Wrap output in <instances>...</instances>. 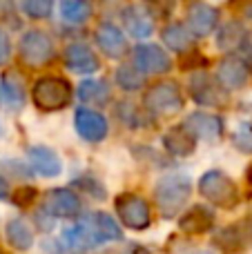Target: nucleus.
<instances>
[{"instance_id":"1","label":"nucleus","mask_w":252,"mask_h":254,"mask_svg":"<svg viewBox=\"0 0 252 254\" xmlns=\"http://www.w3.org/2000/svg\"><path fill=\"white\" fill-rule=\"evenodd\" d=\"M63 237L69 248L87 250V248H96L101 243L121 241L123 232H121V225L114 221V216L105 214V212H94V214L83 216L74 228H67Z\"/></svg>"},{"instance_id":"35","label":"nucleus","mask_w":252,"mask_h":254,"mask_svg":"<svg viewBox=\"0 0 252 254\" xmlns=\"http://www.w3.org/2000/svg\"><path fill=\"white\" fill-rule=\"evenodd\" d=\"M246 179H248V183L252 185V163H250V167H248V172H246Z\"/></svg>"},{"instance_id":"3","label":"nucleus","mask_w":252,"mask_h":254,"mask_svg":"<svg viewBox=\"0 0 252 254\" xmlns=\"http://www.w3.org/2000/svg\"><path fill=\"white\" fill-rule=\"evenodd\" d=\"M31 96L38 110L43 112H58L65 110L71 103L74 89H71L69 80L63 76H43L34 83L31 87Z\"/></svg>"},{"instance_id":"5","label":"nucleus","mask_w":252,"mask_h":254,"mask_svg":"<svg viewBox=\"0 0 252 254\" xmlns=\"http://www.w3.org/2000/svg\"><path fill=\"white\" fill-rule=\"evenodd\" d=\"M143 105L154 116L170 119L183 110V92L174 80H163V83H156L147 89Z\"/></svg>"},{"instance_id":"28","label":"nucleus","mask_w":252,"mask_h":254,"mask_svg":"<svg viewBox=\"0 0 252 254\" xmlns=\"http://www.w3.org/2000/svg\"><path fill=\"white\" fill-rule=\"evenodd\" d=\"M116 83L125 92H138L143 87V74H138L134 67H119L116 69Z\"/></svg>"},{"instance_id":"29","label":"nucleus","mask_w":252,"mask_h":254,"mask_svg":"<svg viewBox=\"0 0 252 254\" xmlns=\"http://www.w3.org/2000/svg\"><path fill=\"white\" fill-rule=\"evenodd\" d=\"M232 143L244 154H252V123H241L232 134Z\"/></svg>"},{"instance_id":"2","label":"nucleus","mask_w":252,"mask_h":254,"mask_svg":"<svg viewBox=\"0 0 252 254\" xmlns=\"http://www.w3.org/2000/svg\"><path fill=\"white\" fill-rule=\"evenodd\" d=\"M192 192V181L188 174H165L159 179L154 188V198L161 214L165 219H172L181 212V207L188 203Z\"/></svg>"},{"instance_id":"12","label":"nucleus","mask_w":252,"mask_h":254,"mask_svg":"<svg viewBox=\"0 0 252 254\" xmlns=\"http://www.w3.org/2000/svg\"><path fill=\"white\" fill-rule=\"evenodd\" d=\"M219 22V9L208 2H194L188 9V25L192 36H208Z\"/></svg>"},{"instance_id":"4","label":"nucleus","mask_w":252,"mask_h":254,"mask_svg":"<svg viewBox=\"0 0 252 254\" xmlns=\"http://www.w3.org/2000/svg\"><path fill=\"white\" fill-rule=\"evenodd\" d=\"M199 194L203 198H208L210 203H214L217 207L230 210L239 203V188L228 174L219 170L205 172L199 179Z\"/></svg>"},{"instance_id":"26","label":"nucleus","mask_w":252,"mask_h":254,"mask_svg":"<svg viewBox=\"0 0 252 254\" xmlns=\"http://www.w3.org/2000/svg\"><path fill=\"white\" fill-rule=\"evenodd\" d=\"M58 9H61V16L67 22H74V25H80L92 16V4L85 2V0H63Z\"/></svg>"},{"instance_id":"30","label":"nucleus","mask_w":252,"mask_h":254,"mask_svg":"<svg viewBox=\"0 0 252 254\" xmlns=\"http://www.w3.org/2000/svg\"><path fill=\"white\" fill-rule=\"evenodd\" d=\"M20 9L29 18H49L54 4L49 2V0H25V2L20 4Z\"/></svg>"},{"instance_id":"8","label":"nucleus","mask_w":252,"mask_h":254,"mask_svg":"<svg viewBox=\"0 0 252 254\" xmlns=\"http://www.w3.org/2000/svg\"><path fill=\"white\" fill-rule=\"evenodd\" d=\"M134 69L138 74H165L172 69V58L159 45L141 43L134 49Z\"/></svg>"},{"instance_id":"36","label":"nucleus","mask_w":252,"mask_h":254,"mask_svg":"<svg viewBox=\"0 0 252 254\" xmlns=\"http://www.w3.org/2000/svg\"><path fill=\"white\" fill-rule=\"evenodd\" d=\"M194 254H210V252H194Z\"/></svg>"},{"instance_id":"34","label":"nucleus","mask_w":252,"mask_h":254,"mask_svg":"<svg viewBox=\"0 0 252 254\" xmlns=\"http://www.w3.org/2000/svg\"><path fill=\"white\" fill-rule=\"evenodd\" d=\"M244 18H248V20L252 22V4H248V7H244Z\"/></svg>"},{"instance_id":"16","label":"nucleus","mask_w":252,"mask_h":254,"mask_svg":"<svg viewBox=\"0 0 252 254\" xmlns=\"http://www.w3.org/2000/svg\"><path fill=\"white\" fill-rule=\"evenodd\" d=\"M65 65L74 74H94L101 67V63L85 43H74L65 49Z\"/></svg>"},{"instance_id":"22","label":"nucleus","mask_w":252,"mask_h":254,"mask_svg":"<svg viewBox=\"0 0 252 254\" xmlns=\"http://www.w3.org/2000/svg\"><path fill=\"white\" fill-rule=\"evenodd\" d=\"M194 136L186 127H172L163 134V147L174 156H190L194 152Z\"/></svg>"},{"instance_id":"19","label":"nucleus","mask_w":252,"mask_h":254,"mask_svg":"<svg viewBox=\"0 0 252 254\" xmlns=\"http://www.w3.org/2000/svg\"><path fill=\"white\" fill-rule=\"evenodd\" d=\"M47 210L52 212V216L69 219V216H76L80 212V201L71 190L58 188L47 194Z\"/></svg>"},{"instance_id":"27","label":"nucleus","mask_w":252,"mask_h":254,"mask_svg":"<svg viewBox=\"0 0 252 254\" xmlns=\"http://www.w3.org/2000/svg\"><path fill=\"white\" fill-rule=\"evenodd\" d=\"M0 92H2V96L7 98L9 103H11L13 107L22 105V101H25V89H22V80L20 76L16 74H4L2 80H0Z\"/></svg>"},{"instance_id":"32","label":"nucleus","mask_w":252,"mask_h":254,"mask_svg":"<svg viewBox=\"0 0 252 254\" xmlns=\"http://www.w3.org/2000/svg\"><path fill=\"white\" fill-rule=\"evenodd\" d=\"M9 58H11V40H9V36L0 29V67L7 65Z\"/></svg>"},{"instance_id":"6","label":"nucleus","mask_w":252,"mask_h":254,"mask_svg":"<svg viewBox=\"0 0 252 254\" xmlns=\"http://www.w3.org/2000/svg\"><path fill=\"white\" fill-rule=\"evenodd\" d=\"M18 52H20V61L29 67L47 65L56 54L54 52V40L40 29L25 31V36L20 38V45H18Z\"/></svg>"},{"instance_id":"18","label":"nucleus","mask_w":252,"mask_h":254,"mask_svg":"<svg viewBox=\"0 0 252 254\" xmlns=\"http://www.w3.org/2000/svg\"><path fill=\"white\" fill-rule=\"evenodd\" d=\"M214 212L205 205H194L179 219V228L186 234H205L214 228Z\"/></svg>"},{"instance_id":"21","label":"nucleus","mask_w":252,"mask_h":254,"mask_svg":"<svg viewBox=\"0 0 252 254\" xmlns=\"http://www.w3.org/2000/svg\"><path fill=\"white\" fill-rule=\"evenodd\" d=\"M4 234H7V241L13 250L25 252L34 246V230H31L29 223H27L25 219H20V216H13V219L7 221Z\"/></svg>"},{"instance_id":"15","label":"nucleus","mask_w":252,"mask_h":254,"mask_svg":"<svg viewBox=\"0 0 252 254\" xmlns=\"http://www.w3.org/2000/svg\"><path fill=\"white\" fill-rule=\"evenodd\" d=\"M190 94L196 105H203V107H212L223 103V94L219 89V85L205 71H196L190 78Z\"/></svg>"},{"instance_id":"23","label":"nucleus","mask_w":252,"mask_h":254,"mask_svg":"<svg viewBox=\"0 0 252 254\" xmlns=\"http://www.w3.org/2000/svg\"><path fill=\"white\" fill-rule=\"evenodd\" d=\"M78 98L83 103H87V105L103 107L107 101H110V87H107L105 80L87 78L78 85Z\"/></svg>"},{"instance_id":"10","label":"nucleus","mask_w":252,"mask_h":254,"mask_svg":"<svg viewBox=\"0 0 252 254\" xmlns=\"http://www.w3.org/2000/svg\"><path fill=\"white\" fill-rule=\"evenodd\" d=\"M221 250L226 252H241L252 243V219H244L235 225H228L226 230L217 234L214 239Z\"/></svg>"},{"instance_id":"25","label":"nucleus","mask_w":252,"mask_h":254,"mask_svg":"<svg viewBox=\"0 0 252 254\" xmlns=\"http://www.w3.org/2000/svg\"><path fill=\"white\" fill-rule=\"evenodd\" d=\"M246 38V29L241 22H228V25L221 27V31L217 34V47L221 49V52H232V49H237L241 43H244Z\"/></svg>"},{"instance_id":"11","label":"nucleus","mask_w":252,"mask_h":254,"mask_svg":"<svg viewBox=\"0 0 252 254\" xmlns=\"http://www.w3.org/2000/svg\"><path fill=\"white\" fill-rule=\"evenodd\" d=\"M186 127L192 136L201 140H217L223 131V121L214 114H205V112H194L186 119Z\"/></svg>"},{"instance_id":"7","label":"nucleus","mask_w":252,"mask_h":254,"mask_svg":"<svg viewBox=\"0 0 252 254\" xmlns=\"http://www.w3.org/2000/svg\"><path fill=\"white\" fill-rule=\"evenodd\" d=\"M114 210L125 228L129 230H145L152 223V212L145 198L136 194H119L114 201Z\"/></svg>"},{"instance_id":"17","label":"nucleus","mask_w":252,"mask_h":254,"mask_svg":"<svg viewBox=\"0 0 252 254\" xmlns=\"http://www.w3.org/2000/svg\"><path fill=\"white\" fill-rule=\"evenodd\" d=\"M248 67L241 58H223L217 67V80L223 85L226 89H241L248 83Z\"/></svg>"},{"instance_id":"9","label":"nucleus","mask_w":252,"mask_h":254,"mask_svg":"<svg viewBox=\"0 0 252 254\" xmlns=\"http://www.w3.org/2000/svg\"><path fill=\"white\" fill-rule=\"evenodd\" d=\"M74 127L80 138H85L87 143H101V140H105L107 131H110L107 119L94 110H76Z\"/></svg>"},{"instance_id":"14","label":"nucleus","mask_w":252,"mask_h":254,"mask_svg":"<svg viewBox=\"0 0 252 254\" xmlns=\"http://www.w3.org/2000/svg\"><path fill=\"white\" fill-rule=\"evenodd\" d=\"M96 45L107 58H123L127 54V40L123 31L112 22H103L96 29Z\"/></svg>"},{"instance_id":"31","label":"nucleus","mask_w":252,"mask_h":254,"mask_svg":"<svg viewBox=\"0 0 252 254\" xmlns=\"http://www.w3.org/2000/svg\"><path fill=\"white\" fill-rule=\"evenodd\" d=\"M36 196H38V192H36L34 188H20V190L16 192V205L29 207L31 203L36 201Z\"/></svg>"},{"instance_id":"13","label":"nucleus","mask_w":252,"mask_h":254,"mask_svg":"<svg viewBox=\"0 0 252 254\" xmlns=\"http://www.w3.org/2000/svg\"><path fill=\"white\" fill-rule=\"evenodd\" d=\"M123 25L136 38H147L154 31V16L145 4H127L123 9Z\"/></svg>"},{"instance_id":"24","label":"nucleus","mask_w":252,"mask_h":254,"mask_svg":"<svg viewBox=\"0 0 252 254\" xmlns=\"http://www.w3.org/2000/svg\"><path fill=\"white\" fill-rule=\"evenodd\" d=\"M161 36H163V43L168 45L172 52H181V54L186 52V49H190L192 47V40H194V36H192L183 25H179V22L168 25Z\"/></svg>"},{"instance_id":"20","label":"nucleus","mask_w":252,"mask_h":254,"mask_svg":"<svg viewBox=\"0 0 252 254\" xmlns=\"http://www.w3.org/2000/svg\"><path fill=\"white\" fill-rule=\"evenodd\" d=\"M29 163L34 170L43 176H58L63 172V161L52 147L45 145H34L29 147Z\"/></svg>"},{"instance_id":"37","label":"nucleus","mask_w":252,"mask_h":254,"mask_svg":"<svg viewBox=\"0 0 252 254\" xmlns=\"http://www.w3.org/2000/svg\"><path fill=\"white\" fill-rule=\"evenodd\" d=\"M0 254H7V252H2V250H0Z\"/></svg>"},{"instance_id":"33","label":"nucleus","mask_w":252,"mask_h":254,"mask_svg":"<svg viewBox=\"0 0 252 254\" xmlns=\"http://www.w3.org/2000/svg\"><path fill=\"white\" fill-rule=\"evenodd\" d=\"M7 192H9V185H7V181L0 176V198H7Z\"/></svg>"}]
</instances>
